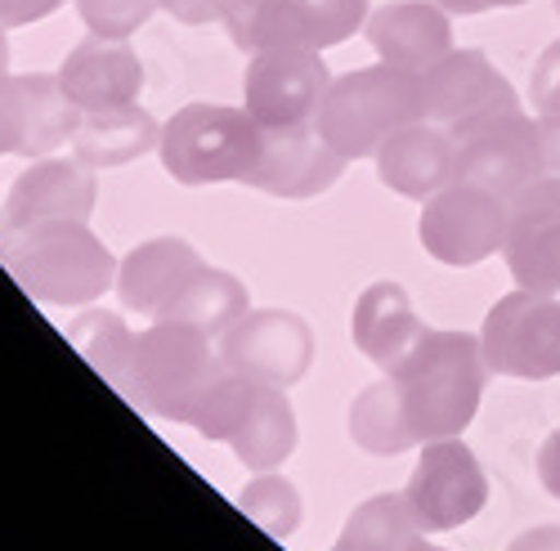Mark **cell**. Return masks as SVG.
<instances>
[{"label": "cell", "mask_w": 560, "mask_h": 551, "mask_svg": "<svg viewBox=\"0 0 560 551\" xmlns=\"http://www.w3.org/2000/svg\"><path fill=\"white\" fill-rule=\"evenodd\" d=\"M386 377L399 390L404 418L417 444H431V439L462 435L476 422L485 386H489V359L480 337L471 332L427 328L417 350Z\"/></svg>", "instance_id": "obj_1"}, {"label": "cell", "mask_w": 560, "mask_h": 551, "mask_svg": "<svg viewBox=\"0 0 560 551\" xmlns=\"http://www.w3.org/2000/svg\"><path fill=\"white\" fill-rule=\"evenodd\" d=\"M10 279L50 309H85L117 283V260L81 220L10 228L0 247Z\"/></svg>", "instance_id": "obj_2"}, {"label": "cell", "mask_w": 560, "mask_h": 551, "mask_svg": "<svg viewBox=\"0 0 560 551\" xmlns=\"http://www.w3.org/2000/svg\"><path fill=\"white\" fill-rule=\"evenodd\" d=\"M422 72H408L395 63L354 68L346 77H332L328 95H323L314 126L346 162L377 157L382 140L408 121H422Z\"/></svg>", "instance_id": "obj_3"}, {"label": "cell", "mask_w": 560, "mask_h": 551, "mask_svg": "<svg viewBox=\"0 0 560 551\" xmlns=\"http://www.w3.org/2000/svg\"><path fill=\"white\" fill-rule=\"evenodd\" d=\"M215 373H220V354L211 350V337H202L189 324L158 318L149 332L135 337L130 373L117 390L139 412H153L162 422H189Z\"/></svg>", "instance_id": "obj_4"}, {"label": "cell", "mask_w": 560, "mask_h": 551, "mask_svg": "<svg viewBox=\"0 0 560 551\" xmlns=\"http://www.w3.org/2000/svg\"><path fill=\"white\" fill-rule=\"evenodd\" d=\"M260 149V126L247 108H224V104H189L162 126L158 157L175 184H224V179H247Z\"/></svg>", "instance_id": "obj_5"}, {"label": "cell", "mask_w": 560, "mask_h": 551, "mask_svg": "<svg viewBox=\"0 0 560 551\" xmlns=\"http://www.w3.org/2000/svg\"><path fill=\"white\" fill-rule=\"evenodd\" d=\"M368 14V0H224L220 23L238 50L256 55L278 45L328 50L350 40Z\"/></svg>", "instance_id": "obj_6"}, {"label": "cell", "mask_w": 560, "mask_h": 551, "mask_svg": "<svg viewBox=\"0 0 560 551\" xmlns=\"http://www.w3.org/2000/svg\"><path fill=\"white\" fill-rule=\"evenodd\" d=\"M511 234V211L506 198L480 189V184H444L435 198L422 202V220H417V238H422L427 256L453 269H471L506 247Z\"/></svg>", "instance_id": "obj_7"}, {"label": "cell", "mask_w": 560, "mask_h": 551, "mask_svg": "<svg viewBox=\"0 0 560 551\" xmlns=\"http://www.w3.org/2000/svg\"><path fill=\"white\" fill-rule=\"evenodd\" d=\"M480 345L489 359V373L498 377H516V382L560 377V301L516 288L485 314Z\"/></svg>", "instance_id": "obj_8"}, {"label": "cell", "mask_w": 560, "mask_h": 551, "mask_svg": "<svg viewBox=\"0 0 560 551\" xmlns=\"http://www.w3.org/2000/svg\"><path fill=\"white\" fill-rule=\"evenodd\" d=\"M538 175H547L542 130L521 108L498 113V117L471 126L466 134H457L453 179L480 184V189H489L498 198H511V194H521L525 184H534Z\"/></svg>", "instance_id": "obj_9"}, {"label": "cell", "mask_w": 560, "mask_h": 551, "mask_svg": "<svg viewBox=\"0 0 560 551\" xmlns=\"http://www.w3.org/2000/svg\"><path fill=\"white\" fill-rule=\"evenodd\" d=\"M404 497L427 534H448L476 520L489 502V480L476 462V453L457 435L422 444V457L404 484Z\"/></svg>", "instance_id": "obj_10"}, {"label": "cell", "mask_w": 560, "mask_h": 551, "mask_svg": "<svg viewBox=\"0 0 560 551\" xmlns=\"http://www.w3.org/2000/svg\"><path fill=\"white\" fill-rule=\"evenodd\" d=\"M328 85H332V72L323 63V50H305V45L256 50L243 72V108L252 113L256 126L314 121Z\"/></svg>", "instance_id": "obj_11"}, {"label": "cell", "mask_w": 560, "mask_h": 551, "mask_svg": "<svg viewBox=\"0 0 560 551\" xmlns=\"http://www.w3.org/2000/svg\"><path fill=\"white\" fill-rule=\"evenodd\" d=\"M220 367L269 386H296L314 363V332L292 309H247L215 341Z\"/></svg>", "instance_id": "obj_12"}, {"label": "cell", "mask_w": 560, "mask_h": 551, "mask_svg": "<svg viewBox=\"0 0 560 551\" xmlns=\"http://www.w3.org/2000/svg\"><path fill=\"white\" fill-rule=\"evenodd\" d=\"M341 171H346V157L323 140L314 121L260 126V149L243 184L283 202H305L328 194L341 179Z\"/></svg>", "instance_id": "obj_13"}, {"label": "cell", "mask_w": 560, "mask_h": 551, "mask_svg": "<svg viewBox=\"0 0 560 551\" xmlns=\"http://www.w3.org/2000/svg\"><path fill=\"white\" fill-rule=\"evenodd\" d=\"M422 104H427V121L444 126L453 140L498 113L521 108L516 90L489 63L485 50H448L435 68H427Z\"/></svg>", "instance_id": "obj_14"}, {"label": "cell", "mask_w": 560, "mask_h": 551, "mask_svg": "<svg viewBox=\"0 0 560 551\" xmlns=\"http://www.w3.org/2000/svg\"><path fill=\"white\" fill-rule=\"evenodd\" d=\"M100 202L95 171L85 162H63V157H36L5 198V224L10 228H32V224H59V220H90Z\"/></svg>", "instance_id": "obj_15"}, {"label": "cell", "mask_w": 560, "mask_h": 551, "mask_svg": "<svg viewBox=\"0 0 560 551\" xmlns=\"http://www.w3.org/2000/svg\"><path fill=\"white\" fill-rule=\"evenodd\" d=\"M59 85L68 90V99L81 113L95 108H121V104H139V90H144V63L130 50L126 40H108L90 32L85 40H77L68 59L59 63Z\"/></svg>", "instance_id": "obj_16"}, {"label": "cell", "mask_w": 560, "mask_h": 551, "mask_svg": "<svg viewBox=\"0 0 560 551\" xmlns=\"http://www.w3.org/2000/svg\"><path fill=\"white\" fill-rule=\"evenodd\" d=\"M453 162H457V140L435 126V121H408L395 134H386L377 149V179L390 194L427 202L444 184H453Z\"/></svg>", "instance_id": "obj_17"}, {"label": "cell", "mask_w": 560, "mask_h": 551, "mask_svg": "<svg viewBox=\"0 0 560 551\" xmlns=\"http://www.w3.org/2000/svg\"><path fill=\"white\" fill-rule=\"evenodd\" d=\"M363 36L382 63H395L408 72H427L453 50L448 10H440L435 0H395V5L372 10L363 23Z\"/></svg>", "instance_id": "obj_18"}, {"label": "cell", "mask_w": 560, "mask_h": 551, "mask_svg": "<svg viewBox=\"0 0 560 551\" xmlns=\"http://www.w3.org/2000/svg\"><path fill=\"white\" fill-rule=\"evenodd\" d=\"M5 108H10V130H14V153L36 162L50 157L55 149L72 144V130L81 121V108L68 99L59 85V72H23L5 81Z\"/></svg>", "instance_id": "obj_19"}, {"label": "cell", "mask_w": 560, "mask_h": 551, "mask_svg": "<svg viewBox=\"0 0 560 551\" xmlns=\"http://www.w3.org/2000/svg\"><path fill=\"white\" fill-rule=\"evenodd\" d=\"M198 269H202V256L184 238H149L117 265V296L130 314H144L158 324Z\"/></svg>", "instance_id": "obj_20"}, {"label": "cell", "mask_w": 560, "mask_h": 551, "mask_svg": "<svg viewBox=\"0 0 560 551\" xmlns=\"http://www.w3.org/2000/svg\"><path fill=\"white\" fill-rule=\"evenodd\" d=\"M350 337H354V350L377 363L382 373H395V367L417 350V341L427 337V324L417 318L408 292L390 279L372 283L359 301H354V314H350Z\"/></svg>", "instance_id": "obj_21"}, {"label": "cell", "mask_w": 560, "mask_h": 551, "mask_svg": "<svg viewBox=\"0 0 560 551\" xmlns=\"http://www.w3.org/2000/svg\"><path fill=\"white\" fill-rule=\"evenodd\" d=\"M158 144H162V126L139 104L81 113V121L72 130V157L85 162L90 171H113V166L139 162Z\"/></svg>", "instance_id": "obj_22"}, {"label": "cell", "mask_w": 560, "mask_h": 551, "mask_svg": "<svg viewBox=\"0 0 560 551\" xmlns=\"http://www.w3.org/2000/svg\"><path fill=\"white\" fill-rule=\"evenodd\" d=\"M233 457L247 467V471H278L296 453V412H292V399H288V386H269L260 382L252 408L243 426L233 431L229 439Z\"/></svg>", "instance_id": "obj_23"}, {"label": "cell", "mask_w": 560, "mask_h": 551, "mask_svg": "<svg viewBox=\"0 0 560 551\" xmlns=\"http://www.w3.org/2000/svg\"><path fill=\"white\" fill-rule=\"evenodd\" d=\"M252 309V301H247V288L233 279V273H224V269H211V265H202L189 283L179 288V296L166 305V314L162 318H171V324H189V328H198L202 337H211V341H220L238 318Z\"/></svg>", "instance_id": "obj_24"}, {"label": "cell", "mask_w": 560, "mask_h": 551, "mask_svg": "<svg viewBox=\"0 0 560 551\" xmlns=\"http://www.w3.org/2000/svg\"><path fill=\"white\" fill-rule=\"evenodd\" d=\"M427 529L417 525L404 493H377L350 512L332 551H422Z\"/></svg>", "instance_id": "obj_25"}, {"label": "cell", "mask_w": 560, "mask_h": 551, "mask_svg": "<svg viewBox=\"0 0 560 551\" xmlns=\"http://www.w3.org/2000/svg\"><path fill=\"white\" fill-rule=\"evenodd\" d=\"M350 439L372 457H399L417 448V435L404 418V403L390 377L363 386L359 399L350 403Z\"/></svg>", "instance_id": "obj_26"}, {"label": "cell", "mask_w": 560, "mask_h": 551, "mask_svg": "<svg viewBox=\"0 0 560 551\" xmlns=\"http://www.w3.org/2000/svg\"><path fill=\"white\" fill-rule=\"evenodd\" d=\"M68 341L108 386L126 382L135 359V332L126 328V318L117 309H100V305L77 309V318L68 324Z\"/></svg>", "instance_id": "obj_27"}, {"label": "cell", "mask_w": 560, "mask_h": 551, "mask_svg": "<svg viewBox=\"0 0 560 551\" xmlns=\"http://www.w3.org/2000/svg\"><path fill=\"white\" fill-rule=\"evenodd\" d=\"M502 256L521 292H542V296L560 292V220L511 224Z\"/></svg>", "instance_id": "obj_28"}, {"label": "cell", "mask_w": 560, "mask_h": 551, "mask_svg": "<svg viewBox=\"0 0 560 551\" xmlns=\"http://www.w3.org/2000/svg\"><path fill=\"white\" fill-rule=\"evenodd\" d=\"M256 390H260L256 377H243V373H233V367H220V373L211 377V386L202 390V399H198V408H194L189 426H194L198 435H207V439L229 444L233 431L243 426V418H247V408H252Z\"/></svg>", "instance_id": "obj_29"}, {"label": "cell", "mask_w": 560, "mask_h": 551, "mask_svg": "<svg viewBox=\"0 0 560 551\" xmlns=\"http://www.w3.org/2000/svg\"><path fill=\"white\" fill-rule=\"evenodd\" d=\"M238 507L247 512V520H256L269 538H292L296 525H301V493L288 476H273V471H260L243 497H238Z\"/></svg>", "instance_id": "obj_30"}, {"label": "cell", "mask_w": 560, "mask_h": 551, "mask_svg": "<svg viewBox=\"0 0 560 551\" xmlns=\"http://www.w3.org/2000/svg\"><path fill=\"white\" fill-rule=\"evenodd\" d=\"M81 23L95 32V36H108V40H130L139 27H144L162 0H72Z\"/></svg>", "instance_id": "obj_31"}, {"label": "cell", "mask_w": 560, "mask_h": 551, "mask_svg": "<svg viewBox=\"0 0 560 551\" xmlns=\"http://www.w3.org/2000/svg\"><path fill=\"white\" fill-rule=\"evenodd\" d=\"M511 224H542V220H560V175H538L534 184H525L521 194L506 198Z\"/></svg>", "instance_id": "obj_32"}, {"label": "cell", "mask_w": 560, "mask_h": 551, "mask_svg": "<svg viewBox=\"0 0 560 551\" xmlns=\"http://www.w3.org/2000/svg\"><path fill=\"white\" fill-rule=\"evenodd\" d=\"M529 104L538 117H551L560 113V40H551L542 59L534 63V77H529Z\"/></svg>", "instance_id": "obj_33"}, {"label": "cell", "mask_w": 560, "mask_h": 551, "mask_svg": "<svg viewBox=\"0 0 560 551\" xmlns=\"http://www.w3.org/2000/svg\"><path fill=\"white\" fill-rule=\"evenodd\" d=\"M59 5H68V0H0V27L40 23V19H50Z\"/></svg>", "instance_id": "obj_34"}, {"label": "cell", "mask_w": 560, "mask_h": 551, "mask_svg": "<svg viewBox=\"0 0 560 551\" xmlns=\"http://www.w3.org/2000/svg\"><path fill=\"white\" fill-rule=\"evenodd\" d=\"M162 10L184 27H207L211 19H220L224 0H162Z\"/></svg>", "instance_id": "obj_35"}, {"label": "cell", "mask_w": 560, "mask_h": 551, "mask_svg": "<svg viewBox=\"0 0 560 551\" xmlns=\"http://www.w3.org/2000/svg\"><path fill=\"white\" fill-rule=\"evenodd\" d=\"M538 484L560 502V426L542 439V448H538Z\"/></svg>", "instance_id": "obj_36"}, {"label": "cell", "mask_w": 560, "mask_h": 551, "mask_svg": "<svg viewBox=\"0 0 560 551\" xmlns=\"http://www.w3.org/2000/svg\"><path fill=\"white\" fill-rule=\"evenodd\" d=\"M506 551H560V525H534L525 529Z\"/></svg>", "instance_id": "obj_37"}, {"label": "cell", "mask_w": 560, "mask_h": 551, "mask_svg": "<svg viewBox=\"0 0 560 551\" xmlns=\"http://www.w3.org/2000/svg\"><path fill=\"white\" fill-rule=\"evenodd\" d=\"M538 130H542V153H547V171L560 175V113L551 117H538Z\"/></svg>", "instance_id": "obj_38"}, {"label": "cell", "mask_w": 560, "mask_h": 551, "mask_svg": "<svg viewBox=\"0 0 560 551\" xmlns=\"http://www.w3.org/2000/svg\"><path fill=\"white\" fill-rule=\"evenodd\" d=\"M14 153V130H10V108H5V85H0V157Z\"/></svg>", "instance_id": "obj_39"}, {"label": "cell", "mask_w": 560, "mask_h": 551, "mask_svg": "<svg viewBox=\"0 0 560 551\" xmlns=\"http://www.w3.org/2000/svg\"><path fill=\"white\" fill-rule=\"evenodd\" d=\"M440 10H448V14H485V10H493L489 0H435Z\"/></svg>", "instance_id": "obj_40"}, {"label": "cell", "mask_w": 560, "mask_h": 551, "mask_svg": "<svg viewBox=\"0 0 560 551\" xmlns=\"http://www.w3.org/2000/svg\"><path fill=\"white\" fill-rule=\"evenodd\" d=\"M10 81V40H5V27H0V85Z\"/></svg>", "instance_id": "obj_41"}, {"label": "cell", "mask_w": 560, "mask_h": 551, "mask_svg": "<svg viewBox=\"0 0 560 551\" xmlns=\"http://www.w3.org/2000/svg\"><path fill=\"white\" fill-rule=\"evenodd\" d=\"M493 10H511V5H525V0H489Z\"/></svg>", "instance_id": "obj_42"}, {"label": "cell", "mask_w": 560, "mask_h": 551, "mask_svg": "<svg viewBox=\"0 0 560 551\" xmlns=\"http://www.w3.org/2000/svg\"><path fill=\"white\" fill-rule=\"evenodd\" d=\"M422 551H444V547H431V542H427V547H422Z\"/></svg>", "instance_id": "obj_43"}, {"label": "cell", "mask_w": 560, "mask_h": 551, "mask_svg": "<svg viewBox=\"0 0 560 551\" xmlns=\"http://www.w3.org/2000/svg\"><path fill=\"white\" fill-rule=\"evenodd\" d=\"M556 10H560V0H556Z\"/></svg>", "instance_id": "obj_44"}]
</instances>
